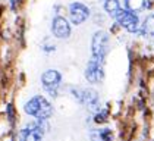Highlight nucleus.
I'll list each match as a JSON object with an SVG mask.
<instances>
[{
    "label": "nucleus",
    "instance_id": "f257e3e1",
    "mask_svg": "<svg viewBox=\"0 0 154 141\" xmlns=\"http://www.w3.org/2000/svg\"><path fill=\"white\" fill-rule=\"evenodd\" d=\"M25 112L31 116H35L37 119H47L51 116L53 109L44 97L37 96L25 105Z\"/></svg>",
    "mask_w": 154,
    "mask_h": 141
},
{
    "label": "nucleus",
    "instance_id": "f03ea898",
    "mask_svg": "<svg viewBox=\"0 0 154 141\" xmlns=\"http://www.w3.org/2000/svg\"><path fill=\"white\" fill-rule=\"evenodd\" d=\"M115 21L123 28L126 30L131 34H137L141 28V24H140V18L135 12L129 11V9H119V12L115 15Z\"/></svg>",
    "mask_w": 154,
    "mask_h": 141
},
{
    "label": "nucleus",
    "instance_id": "7ed1b4c3",
    "mask_svg": "<svg viewBox=\"0 0 154 141\" xmlns=\"http://www.w3.org/2000/svg\"><path fill=\"white\" fill-rule=\"evenodd\" d=\"M109 34L106 31H97L93 37V43H91V50H93V58L103 60L106 58L107 52H109Z\"/></svg>",
    "mask_w": 154,
    "mask_h": 141
},
{
    "label": "nucleus",
    "instance_id": "20e7f679",
    "mask_svg": "<svg viewBox=\"0 0 154 141\" xmlns=\"http://www.w3.org/2000/svg\"><path fill=\"white\" fill-rule=\"evenodd\" d=\"M103 60H98L91 56L88 65H87V69H85V78L90 82H100L103 81L104 78V70H103Z\"/></svg>",
    "mask_w": 154,
    "mask_h": 141
},
{
    "label": "nucleus",
    "instance_id": "39448f33",
    "mask_svg": "<svg viewBox=\"0 0 154 141\" xmlns=\"http://www.w3.org/2000/svg\"><path fill=\"white\" fill-rule=\"evenodd\" d=\"M69 18L73 25H81L90 18V9L82 3L75 2L69 6Z\"/></svg>",
    "mask_w": 154,
    "mask_h": 141
},
{
    "label": "nucleus",
    "instance_id": "423d86ee",
    "mask_svg": "<svg viewBox=\"0 0 154 141\" xmlns=\"http://www.w3.org/2000/svg\"><path fill=\"white\" fill-rule=\"evenodd\" d=\"M72 94L82 105L94 106L98 102V94L91 88H72Z\"/></svg>",
    "mask_w": 154,
    "mask_h": 141
},
{
    "label": "nucleus",
    "instance_id": "0eeeda50",
    "mask_svg": "<svg viewBox=\"0 0 154 141\" xmlns=\"http://www.w3.org/2000/svg\"><path fill=\"white\" fill-rule=\"evenodd\" d=\"M41 81H43V85L44 88L47 90L51 96H56V88L59 87L60 84V74L54 69H48L43 74L41 77Z\"/></svg>",
    "mask_w": 154,
    "mask_h": 141
},
{
    "label": "nucleus",
    "instance_id": "6e6552de",
    "mask_svg": "<svg viewBox=\"0 0 154 141\" xmlns=\"http://www.w3.org/2000/svg\"><path fill=\"white\" fill-rule=\"evenodd\" d=\"M51 31H53V34L54 37H57V38H69V35H71V24L66 21V18H63V16H56L54 19H53V24H51Z\"/></svg>",
    "mask_w": 154,
    "mask_h": 141
},
{
    "label": "nucleus",
    "instance_id": "1a4fd4ad",
    "mask_svg": "<svg viewBox=\"0 0 154 141\" xmlns=\"http://www.w3.org/2000/svg\"><path fill=\"white\" fill-rule=\"evenodd\" d=\"M19 138H21V141H41V138H43V128L40 127V122L26 125L21 131Z\"/></svg>",
    "mask_w": 154,
    "mask_h": 141
},
{
    "label": "nucleus",
    "instance_id": "9d476101",
    "mask_svg": "<svg viewBox=\"0 0 154 141\" xmlns=\"http://www.w3.org/2000/svg\"><path fill=\"white\" fill-rule=\"evenodd\" d=\"M90 138L93 141H113V132L109 128L90 131Z\"/></svg>",
    "mask_w": 154,
    "mask_h": 141
},
{
    "label": "nucleus",
    "instance_id": "9b49d317",
    "mask_svg": "<svg viewBox=\"0 0 154 141\" xmlns=\"http://www.w3.org/2000/svg\"><path fill=\"white\" fill-rule=\"evenodd\" d=\"M140 35H150L154 38V13H150L140 28Z\"/></svg>",
    "mask_w": 154,
    "mask_h": 141
},
{
    "label": "nucleus",
    "instance_id": "f8f14e48",
    "mask_svg": "<svg viewBox=\"0 0 154 141\" xmlns=\"http://www.w3.org/2000/svg\"><path fill=\"white\" fill-rule=\"evenodd\" d=\"M123 2H125V8L126 9L138 13V12L145 9V2L147 0H123Z\"/></svg>",
    "mask_w": 154,
    "mask_h": 141
},
{
    "label": "nucleus",
    "instance_id": "ddd939ff",
    "mask_svg": "<svg viewBox=\"0 0 154 141\" xmlns=\"http://www.w3.org/2000/svg\"><path fill=\"white\" fill-rule=\"evenodd\" d=\"M103 8H104V11H106L112 18H115V15H116L119 12V9H120V3H119V0H106L104 5H103Z\"/></svg>",
    "mask_w": 154,
    "mask_h": 141
},
{
    "label": "nucleus",
    "instance_id": "4468645a",
    "mask_svg": "<svg viewBox=\"0 0 154 141\" xmlns=\"http://www.w3.org/2000/svg\"><path fill=\"white\" fill-rule=\"evenodd\" d=\"M107 110H101V112H98L97 115H95V122L97 124H101V122H104V121H107Z\"/></svg>",
    "mask_w": 154,
    "mask_h": 141
},
{
    "label": "nucleus",
    "instance_id": "2eb2a0df",
    "mask_svg": "<svg viewBox=\"0 0 154 141\" xmlns=\"http://www.w3.org/2000/svg\"><path fill=\"white\" fill-rule=\"evenodd\" d=\"M8 116H9V121H11V122H13V118H15V115H13V106L12 105L8 106Z\"/></svg>",
    "mask_w": 154,
    "mask_h": 141
},
{
    "label": "nucleus",
    "instance_id": "dca6fc26",
    "mask_svg": "<svg viewBox=\"0 0 154 141\" xmlns=\"http://www.w3.org/2000/svg\"><path fill=\"white\" fill-rule=\"evenodd\" d=\"M11 6H12L13 11H16V6H18V0H11Z\"/></svg>",
    "mask_w": 154,
    "mask_h": 141
}]
</instances>
